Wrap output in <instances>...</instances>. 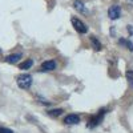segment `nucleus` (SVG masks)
I'll use <instances>...</instances> for the list:
<instances>
[{"label": "nucleus", "instance_id": "nucleus-1", "mask_svg": "<svg viewBox=\"0 0 133 133\" xmlns=\"http://www.w3.org/2000/svg\"><path fill=\"white\" fill-rule=\"evenodd\" d=\"M17 85L21 89H29V87L32 85V76L28 75V73L20 75L17 77Z\"/></svg>", "mask_w": 133, "mask_h": 133}, {"label": "nucleus", "instance_id": "nucleus-2", "mask_svg": "<svg viewBox=\"0 0 133 133\" xmlns=\"http://www.w3.org/2000/svg\"><path fill=\"white\" fill-rule=\"evenodd\" d=\"M71 21H72V25L75 27V29L79 32V33H87L88 32V27L83 23V21L80 20V19H77V17H72L71 19Z\"/></svg>", "mask_w": 133, "mask_h": 133}, {"label": "nucleus", "instance_id": "nucleus-3", "mask_svg": "<svg viewBox=\"0 0 133 133\" xmlns=\"http://www.w3.org/2000/svg\"><path fill=\"white\" fill-rule=\"evenodd\" d=\"M108 16H109V19H112V20L118 19L121 16V8H120V5H112V7H109Z\"/></svg>", "mask_w": 133, "mask_h": 133}, {"label": "nucleus", "instance_id": "nucleus-4", "mask_svg": "<svg viewBox=\"0 0 133 133\" xmlns=\"http://www.w3.org/2000/svg\"><path fill=\"white\" fill-rule=\"evenodd\" d=\"M73 7H75L76 11H79V12L83 14V15H88V14H89V11L87 9L85 4L81 2V0H75V2H73Z\"/></svg>", "mask_w": 133, "mask_h": 133}, {"label": "nucleus", "instance_id": "nucleus-5", "mask_svg": "<svg viewBox=\"0 0 133 133\" xmlns=\"http://www.w3.org/2000/svg\"><path fill=\"white\" fill-rule=\"evenodd\" d=\"M64 123L68 124V125H76L80 123V117L77 115H68L64 117Z\"/></svg>", "mask_w": 133, "mask_h": 133}, {"label": "nucleus", "instance_id": "nucleus-6", "mask_svg": "<svg viewBox=\"0 0 133 133\" xmlns=\"http://www.w3.org/2000/svg\"><path fill=\"white\" fill-rule=\"evenodd\" d=\"M55 68H56V63H55L53 60L44 61V63L41 64V71H44V72H49V71H53Z\"/></svg>", "mask_w": 133, "mask_h": 133}, {"label": "nucleus", "instance_id": "nucleus-7", "mask_svg": "<svg viewBox=\"0 0 133 133\" xmlns=\"http://www.w3.org/2000/svg\"><path fill=\"white\" fill-rule=\"evenodd\" d=\"M20 59H21V55L20 53H15V55H9V56H7L5 57V61L8 64H16Z\"/></svg>", "mask_w": 133, "mask_h": 133}, {"label": "nucleus", "instance_id": "nucleus-8", "mask_svg": "<svg viewBox=\"0 0 133 133\" xmlns=\"http://www.w3.org/2000/svg\"><path fill=\"white\" fill-rule=\"evenodd\" d=\"M104 113H105V110H104V109H103V110H100V115H98L97 117H95L93 120H91V124H89V127H91V128H93V127L98 125V124H100V121L103 120V116H104Z\"/></svg>", "mask_w": 133, "mask_h": 133}, {"label": "nucleus", "instance_id": "nucleus-9", "mask_svg": "<svg viewBox=\"0 0 133 133\" xmlns=\"http://www.w3.org/2000/svg\"><path fill=\"white\" fill-rule=\"evenodd\" d=\"M118 43L121 44V45H125L129 51H133V43H132V41L125 40V39H120V40H118Z\"/></svg>", "mask_w": 133, "mask_h": 133}, {"label": "nucleus", "instance_id": "nucleus-10", "mask_svg": "<svg viewBox=\"0 0 133 133\" xmlns=\"http://www.w3.org/2000/svg\"><path fill=\"white\" fill-rule=\"evenodd\" d=\"M32 64H33L32 60H25L24 63L20 64V69H28V68H31V66H32Z\"/></svg>", "mask_w": 133, "mask_h": 133}, {"label": "nucleus", "instance_id": "nucleus-11", "mask_svg": "<svg viewBox=\"0 0 133 133\" xmlns=\"http://www.w3.org/2000/svg\"><path fill=\"white\" fill-rule=\"evenodd\" d=\"M91 41H92V44H93L95 49H97V51H100V49H101V44L98 43V40H97L95 36H92V37H91Z\"/></svg>", "mask_w": 133, "mask_h": 133}, {"label": "nucleus", "instance_id": "nucleus-12", "mask_svg": "<svg viewBox=\"0 0 133 133\" xmlns=\"http://www.w3.org/2000/svg\"><path fill=\"white\" fill-rule=\"evenodd\" d=\"M61 113H63V109H52V110H49V112H48V115L49 116H53V117H57Z\"/></svg>", "mask_w": 133, "mask_h": 133}, {"label": "nucleus", "instance_id": "nucleus-13", "mask_svg": "<svg viewBox=\"0 0 133 133\" xmlns=\"http://www.w3.org/2000/svg\"><path fill=\"white\" fill-rule=\"evenodd\" d=\"M127 77H128V79H129L130 84L133 85V72H128V73H127Z\"/></svg>", "mask_w": 133, "mask_h": 133}, {"label": "nucleus", "instance_id": "nucleus-14", "mask_svg": "<svg viewBox=\"0 0 133 133\" xmlns=\"http://www.w3.org/2000/svg\"><path fill=\"white\" fill-rule=\"evenodd\" d=\"M0 133H14L11 129H7V128H0Z\"/></svg>", "mask_w": 133, "mask_h": 133}, {"label": "nucleus", "instance_id": "nucleus-15", "mask_svg": "<svg viewBox=\"0 0 133 133\" xmlns=\"http://www.w3.org/2000/svg\"><path fill=\"white\" fill-rule=\"evenodd\" d=\"M128 29H129V32H130V35H133V27H132V25H129V27H128Z\"/></svg>", "mask_w": 133, "mask_h": 133}, {"label": "nucleus", "instance_id": "nucleus-16", "mask_svg": "<svg viewBox=\"0 0 133 133\" xmlns=\"http://www.w3.org/2000/svg\"><path fill=\"white\" fill-rule=\"evenodd\" d=\"M0 55H2V49H0Z\"/></svg>", "mask_w": 133, "mask_h": 133}, {"label": "nucleus", "instance_id": "nucleus-17", "mask_svg": "<svg viewBox=\"0 0 133 133\" xmlns=\"http://www.w3.org/2000/svg\"><path fill=\"white\" fill-rule=\"evenodd\" d=\"M130 2H133V0H130Z\"/></svg>", "mask_w": 133, "mask_h": 133}]
</instances>
